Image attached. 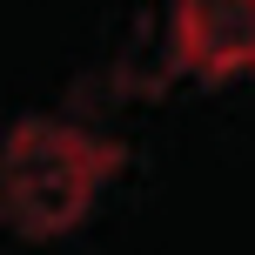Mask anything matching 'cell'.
Returning <instances> with one entry per match:
<instances>
[{"label":"cell","mask_w":255,"mask_h":255,"mask_svg":"<svg viewBox=\"0 0 255 255\" xmlns=\"http://www.w3.org/2000/svg\"><path fill=\"white\" fill-rule=\"evenodd\" d=\"M121 168V148L108 134L67 121H13L0 141V222L20 242H54L94 208L108 175Z\"/></svg>","instance_id":"6da1fadb"},{"label":"cell","mask_w":255,"mask_h":255,"mask_svg":"<svg viewBox=\"0 0 255 255\" xmlns=\"http://www.w3.org/2000/svg\"><path fill=\"white\" fill-rule=\"evenodd\" d=\"M181 34V61L202 81H242L255 74V0H168Z\"/></svg>","instance_id":"7a4b0ae2"}]
</instances>
